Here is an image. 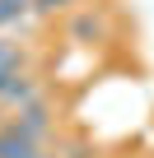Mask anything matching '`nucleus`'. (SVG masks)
<instances>
[{"mask_svg":"<svg viewBox=\"0 0 154 158\" xmlns=\"http://www.w3.org/2000/svg\"><path fill=\"white\" fill-rule=\"evenodd\" d=\"M47 144H28V139H19L10 126H0V158H37Z\"/></svg>","mask_w":154,"mask_h":158,"instance_id":"39448f33","label":"nucleus"},{"mask_svg":"<svg viewBox=\"0 0 154 158\" xmlns=\"http://www.w3.org/2000/svg\"><path fill=\"white\" fill-rule=\"evenodd\" d=\"M14 79V70H0V93H5V84Z\"/></svg>","mask_w":154,"mask_h":158,"instance_id":"6e6552de","label":"nucleus"},{"mask_svg":"<svg viewBox=\"0 0 154 158\" xmlns=\"http://www.w3.org/2000/svg\"><path fill=\"white\" fill-rule=\"evenodd\" d=\"M5 121H10V112H5V107H0V126H5Z\"/></svg>","mask_w":154,"mask_h":158,"instance_id":"1a4fd4ad","label":"nucleus"},{"mask_svg":"<svg viewBox=\"0 0 154 158\" xmlns=\"http://www.w3.org/2000/svg\"><path fill=\"white\" fill-rule=\"evenodd\" d=\"M84 0H33V19H56V14H70L80 10Z\"/></svg>","mask_w":154,"mask_h":158,"instance_id":"0eeeda50","label":"nucleus"},{"mask_svg":"<svg viewBox=\"0 0 154 158\" xmlns=\"http://www.w3.org/2000/svg\"><path fill=\"white\" fill-rule=\"evenodd\" d=\"M37 98H47L42 79H37L33 70H19L10 84H5V93H0V107H5V112H19V107H28V102H37Z\"/></svg>","mask_w":154,"mask_h":158,"instance_id":"7ed1b4c3","label":"nucleus"},{"mask_svg":"<svg viewBox=\"0 0 154 158\" xmlns=\"http://www.w3.org/2000/svg\"><path fill=\"white\" fill-rule=\"evenodd\" d=\"M5 126H10L19 139H28V144H51V139H56V107H51V98H37V102L10 112Z\"/></svg>","mask_w":154,"mask_h":158,"instance_id":"f03ea898","label":"nucleus"},{"mask_svg":"<svg viewBox=\"0 0 154 158\" xmlns=\"http://www.w3.org/2000/svg\"><path fill=\"white\" fill-rule=\"evenodd\" d=\"M56 158H98V149H94L89 135H65L56 144Z\"/></svg>","mask_w":154,"mask_h":158,"instance_id":"423d86ee","label":"nucleus"},{"mask_svg":"<svg viewBox=\"0 0 154 158\" xmlns=\"http://www.w3.org/2000/svg\"><path fill=\"white\" fill-rule=\"evenodd\" d=\"M65 42L70 47H80V51H94V47H103V42H112V33H117V19L103 10V5H80V10H70L65 14Z\"/></svg>","mask_w":154,"mask_h":158,"instance_id":"f257e3e1","label":"nucleus"},{"mask_svg":"<svg viewBox=\"0 0 154 158\" xmlns=\"http://www.w3.org/2000/svg\"><path fill=\"white\" fill-rule=\"evenodd\" d=\"M28 65H33V51H28L24 42H14L10 33H0V70H14V74H19V70H28Z\"/></svg>","mask_w":154,"mask_h":158,"instance_id":"20e7f679","label":"nucleus"}]
</instances>
